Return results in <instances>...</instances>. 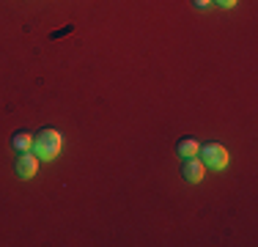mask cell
<instances>
[{
    "label": "cell",
    "instance_id": "obj_7",
    "mask_svg": "<svg viewBox=\"0 0 258 247\" xmlns=\"http://www.w3.org/2000/svg\"><path fill=\"white\" fill-rule=\"evenodd\" d=\"M214 3H217L220 9H233V6H236V0H214Z\"/></svg>",
    "mask_w": 258,
    "mask_h": 247
},
{
    "label": "cell",
    "instance_id": "obj_5",
    "mask_svg": "<svg viewBox=\"0 0 258 247\" xmlns=\"http://www.w3.org/2000/svg\"><path fill=\"white\" fill-rule=\"evenodd\" d=\"M198 151H201V143L195 138H181L179 143H176V154L184 159H189V157H198Z\"/></svg>",
    "mask_w": 258,
    "mask_h": 247
},
{
    "label": "cell",
    "instance_id": "obj_1",
    "mask_svg": "<svg viewBox=\"0 0 258 247\" xmlns=\"http://www.w3.org/2000/svg\"><path fill=\"white\" fill-rule=\"evenodd\" d=\"M60 146H63V138H60V132L52 127L41 129L33 138V154L39 159H55L60 154Z\"/></svg>",
    "mask_w": 258,
    "mask_h": 247
},
{
    "label": "cell",
    "instance_id": "obj_4",
    "mask_svg": "<svg viewBox=\"0 0 258 247\" xmlns=\"http://www.w3.org/2000/svg\"><path fill=\"white\" fill-rule=\"evenodd\" d=\"M14 168H17V176H20V178H33L36 170H39V157L30 154V151H22L20 157H17Z\"/></svg>",
    "mask_w": 258,
    "mask_h": 247
},
{
    "label": "cell",
    "instance_id": "obj_3",
    "mask_svg": "<svg viewBox=\"0 0 258 247\" xmlns=\"http://www.w3.org/2000/svg\"><path fill=\"white\" fill-rule=\"evenodd\" d=\"M181 176L187 178L189 184H201L206 176V165L201 162L198 157H189V159H184V165H181Z\"/></svg>",
    "mask_w": 258,
    "mask_h": 247
},
{
    "label": "cell",
    "instance_id": "obj_2",
    "mask_svg": "<svg viewBox=\"0 0 258 247\" xmlns=\"http://www.w3.org/2000/svg\"><path fill=\"white\" fill-rule=\"evenodd\" d=\"M201 162L209 165V168H214V170H220V168H225L228 165V151H225V146H220V143H206V146H201Z\"/></svg>",
    "mask_w": 258,
    "mask_h": 247
},
{
    "label": "cell",
    "instance_id": "obj_6",
    "mask_svg": "<svg viewBox=\"0 0 258 247\" xmlns=\"http://www.w3.org/2000/svg\"><path fill=\"white\" fill-rule=\"evenodd\" d=\"M11 146L22 154V151H28V148H33V138H30L28 132H17L14 138H11Z\"/></svg>",
    "mask_w": 258,
    "mask_h": 247
},
{
    "label": "cell",
    "instance_id": "obj_8",
    "mask_svg": "<svg viewBox=\"0 0 258 247\" xmlns=\"http://www.w3.org/2000/svg\"><path fill=\"white\" fill-rule=\"evenodd\" d=\"M192 6H195V9H209L212 0H192Z\"/></svg>",
    "mask_w": 258,
    "mask_h": 247
}]
</instances>
